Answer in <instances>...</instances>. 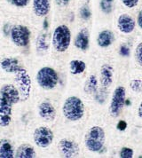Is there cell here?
<instances>
[{
	"label": "cell",
	"mask_w": 142,
	"mask_h": 158,
	"mask_svg": "<svg viewBox=\"0 0 142 158\" xmlns=\"http://www.w3.org/2000/svg\"><path fill=\"white\" fill-rule=\"evenodd\" d=\"M135 19L137 24V34L142 36V6H140L136 11Z\"/></svg>",
	"instance_id": "obj_32"
},
{
	"label": "cell",
	"mask_w": 142,
	"mask_h": 158,
	"mask_svg": "<svg viewBox=\"0 0 142 158\" xmlns=\"http://www.w3.org/2000/svg\"><path fill=\"white\" fill-rule=\"evenodd\" d=\"M94 66L98 74L99 85L107 90H111L119 81L122 69L112 56L94 57Z\"/></svg>",
	"instance_id": "obj_5"
},
{
	"label": "cell",
	"mask_w": 142,
	"mask_h": 158,
	"mask_svg": "<svg viewBox=\"0 0 142 158\" xmlns=\"http://www.w3.org/2000/svg\"><path fill=\"white\" fill-rule=\"evenodd\" d=\"M131 115L134 125L142 126V96L137 99Z\"/></svg>",
	"instance_id": "obj_29"
},
{
	"label": "cell",
	"mask_w": 142,
	"mask_h": 158,
	"mask_svg": "<svg viewBox=\"0 0 142 158\" xmlns=\"http://www.w3.org/2000/svg\"><path fill=\"white\" fill-rule=\"evenodd\" d=\"M122 9L125 11H137L141 5V0H119Z\"/></svg>",
	"instance_id": "obj_30"
},
{
	"label": "cell",
	"mask_w": 142,
	"mask_h": 158,
	"mask_svg": "<svg viewBox=\"0 0 142 158\" xmlns=\"http://www.w3.org/2000/svg\"><path fill=\"white\" fill-rule=\"evenodd\" d=\"M99 86L100 85H99V77L96 71L95 66L93 64L91 70L88 72V74L85 76V77L83 79V81L79 85L80 92L85 101H87V103L91 101L93 95L97 93Z\"/></svg>",
	"instance_id": "obj_16"
},
{
	"label": "cell",
	"mask_w": 142,
	"mask_h": 158,
	"mask_svg": "<svg viewBox=\"0 0 142 158\" xmlns=\"http://www.w3.org/2000/svg\"><path fill=\"white\" fill-rule=\"evenodd\" d=\"M71 0H55L57 6H61V7H66L69 5Z\"/></svg>",
	"instance_id": "obj_35"
},
{
	"label": "cell",
	"mask_w": 142,
	"mask_h": 158,
	"mask_svg": "<svg viewBox=\"0 0 142 158\" xmlns=\"http://www.w3.org/2000/svg\"><path fill=\"white\" fill-rule=\"evenodd\" d=\"M73 35L70 27L65 23L55 27L52 36V45L53 50L59 54L67 53L70 50Z\"/></svg>",
	"instance_id": "obj_12"
},
{
	"label": "cell",
	"mask_w": 142,
	"mask_h": 158,
	"mask_svg": "<svg viewBox=\"0 0 142 158\" xmlns=\"http://www.w3.org/2000/svg\"><path fill=\"white\" fill-rule=\"evenodd\" d=\"M1 68L4 71L7 72V73H14L16 74L17 72L22 69L18 60L14 59V58H6L1 61Z\"/></svg>",
	"instance_id": "obj_26"
},
{
	"label": "cell",
	"mask_w": 142,
	"mask_h": 158,
	"mask_svg": "<svg viewBox=\"0 0 142 158\" xmlns=\"http://www.w3.org/2000/svg\"><path fill=\"white\" fill-rule=\"evenodd\" d=\"M110 91L111 90H107L99 86L97 93L93 95L91 101L88 102L91 113L105 115L109 101Z\"/></svg>",
	"instance_id": "obj_17"
},
{
	"label": "cell",
	"mask_w": 142,
	"mask_h": 158,
	"mask_svg": "<svg viewBox=\"0 0 142 158\" xmlns=\"http://www.w3.org/2000/svg\"><path fill=\"white\" fill-rule=\"evenodd\" d=\"M123 80L127 88L128 94L138 99L142 96V69L130 67L121 74Z\"/></svg>",
	"instance_id": "obj_13"
},
{
	"label": "cell",
	"mask_w": 142,
	"mask_h": 158,
	"mask_svg": "<svg viewBox=\"0 0 142 158\" xmlns=\"http://www.w3.org/2000/svg\"><path fill=\"white\" fill-rule=\"evenodd\" d=\"M15 82L17 85V88L21 94V98H24L25 100L28 99L31 89V79L28 74L27 70L22 69L21 70L16 73Z\"/></svg>",
	"instance_id": "obj_21"
},
{
	"label": "cell",
	"mask_w": 142,
	"mask_h": 158,
	"mask_svg": "<svg viewBox=\"0 0 142 158\" xmlns=\"http://www.w3.org/2000/svg\"><path fill=\"white\" fill-rule=\"evenodd\" d=\"M94 59L92 54H78L71 58L67 62L68 74L73 78L74 82H77L78 86L85 78L88 72L91 70L94 64Z\"/></svg>",
	"instance_id": "obj_9"
},
{
	"label": "cell",
	"mask_w": 142,
	"mask_h": 158,
	"mask_svg": "<svg viewBox=\"0 0 142 158\" xmlns=\"http://www.w3.org/2000/svg\"><path fill=\"white\" fill-rule=\"evenodd\" d=\"M128 91L123 80H119L110 91L105 118L106 123L113 122L124 113V103Z\"/></svg>",
	"instance_id": "obj_7"
},
{
	"label": "cell",
	"mask_w": 142,
	"mask_h": 158,
	"mask_svg": "<svg viewBox=\"0 0 142 158\" xmlns=\"http://www.w3.org/2000/svg\"><path fill=\"white\" fill-rule=\"evenodd\" d=\"M57 142V153L60 157L77 158L84 156L82 145V129L68 127Z\"/></svg>",
	"instance_id": "obj_4"
},
{
	"label": "cell",
	"mask_w": 142,
	"mask_h": 158,
	"mask_svg": "<svg viewBox=\"0 0 142 158\" xmlns=\"http://www.w3.org/2000/svg\"><path fill=\"white\" fill-rule=\"evenodd\" d=\"M37 155L35 148L28 144L21 145L15 152V157L18 158H34Z\"/></svg>",
	"instance_id": "obj_28"
},
{
	"label": "cell",
	"mask_w": 142,
	"mask_h": 158,
	"mask_svg": "<svg viewBox=\"0 0 142 158\" xmlns=\"http://www.w3.org/2000/svg\"><path fill=\"white\" fill-rule=\"evenodd\" d=\"M84 1H85V2H89L90 0H84Z\"/></svg>",
	"instance_id": "obj_36"
},
{
	"label": "cell",
	"mask_w": 142,
	"mask_h": 158,
	"mask_svg": "<svg viewBox=\"0 0 142 158\" xmlns=\"http://www.w3.org/2000/svg\"><path fill=\"white\" fill-rule=\"evenodd\" d=\"M78 17L82 24L92 25L93 23V12L88 4L82 5L78 10Z\"/></svg>",
	"instance_id": "obj_25"
},
{
	"label": "cell",
	"mask_w": 142,
	"mask_h": 158,
	"mask_svg": "<svg viewBox=\"0 0 142 158\" xmlns=\"http://www.w3.org/2000/svg\"><path fill=\"white\" fill-rule=\"evenodd\" d=\"M36 44L39 48L40 51H46L49 49L50 44L47 42V39H46V36L45 35H40L37 38V41H36Z\"/></svg>",
	"instance_id": "obj_33"
},
{
	"label": "cell",
	"mask_w": 142,
	"mask_h": 158,
	"mask_svg": "<svg viewBox=\"0 0 142 158\" xmlns=\"http://www.w3.org/2000/svg\"><path fill=\"white\" fill-rule=\"evenodd\" d=\"M119 36L109 23H93L92 25V47L93 57L111 56Z\"/></svg>",
	"instance_id": "obj_3"
},
{
	"label": "cell",
	"mask_w": 142,
	"mask_h": 158,
	"mask_svg": "<svg viewBox=\"0 0 142 158\" xmlns=\"http://www.w3.org/2000/svg\"><path fill=\"white\" fill-rule=\"evenodd\" d=\"M30 30L24 25H15L11 29V38L15 45L25 47L29 43Z\"/></svg>",
	"instance_id": "obj_20"
},
{
	"label": "cell",
	"mask_w": 142,
	"mask_h": 158,
	"mask_svg": "<svg viewBox=\"0 0 142 158\" xmlns=\"http://www.w3.org/2000/svg\"><path fill=\"white\" fill-rule=\"evenodd\" d=\"M52 0H33V10L36 16L44 17L51 10Z\"/></svg>",
	"instance_id": "obj_24"
},
{
	"label": "cell",
	"mask_w": 142,
	"mask_h": 158,
	"mask_svg": "<svg viewBox=\"0 0 142 158\" xmlns=\"http://www.w3.org/2000/svg\"><path fill=\"white\" fill-rule=\"evenodd\" d=\"M90 108L85 98L78 90V93L68 94L61 105V115L64 123L69 127L83 129L90 116Z\"/></svg>",
	"instance_id": "obj_2"
},
{
	"label": "cell",
	"mask_w": 142,
	"mask_h": 158,
	"mask_svg": "<svg viewBox=\"0 0 142 158\" xmlns=\"http://www.w3.org/2000/svg\"><path fill=\"white\" fill-rule=\"evenodd\" d=\"M132 67L142 69V36L136 35L132 47Z\"/></svg>",
	"instance_id": "obj_23"
},
{
	"label": "cell",
	"mask_w": 142,
	"mask_h": 158,
	"mask_svg": "<svg viewBox=\"0 0 142 158\" xmlns=\"http://www.w3.org/2000/svg\"><path fill=\"white\" fill-rule=\"evenodd\" d=\"M136 101L137 99L134 98L133 96L130 95V94H127V97L125 99V103H124V112L127 113V114H132V111L134 108L135 103H136Z\"/></svg>",
	"instance_id": "obj_31"
},
{
	"label": "cell",
	"mask_w": 142,
	"mask_h": 158,
	"mask_svg": "<svg viewBox=\"0 0 142 158\" xmlns=\"http://www.w3.org/2000/svg\"><path fill=\"white\" fill-rule=\"evenodd\" d=\"M112 26L119 37H133L137 35L135 15L125 10L116 11Z\"/></svg>",
	"instance_id": "obj_10"
},
{
	"label": "cell",
	"mask_w": 142,
	"mask_h": 158,
	"mask_svg": "<svg viewBox=\"0 0 142 158\" xmlns=\"http://www.w3.org/2000/svg\"><path fill=\"white\" fill-rule=\"evenodd\" d=\"M73 48L78 54H91L92 25L81 24L73 36Z\"/></svg>",
	"instance_id": "obj_14"
},
{
	"label": "cell",
	"mask_w": 142,
	"mask_h": 158,
	"mask_svg": "<svg viewBox=\"0 0 142 158\" xmlns=\"http://www.w3.org/2000/svg\"><path fill=\"white\" fill-rule=\"evenodd\" d=\"M55 134L48 126H40L36 128L33 133V139L36 145L40 148H47L53 143Z\"/></svg>",
	"instance_id": "obj_19"
},
{
	"label": "cell",
	"mask_w": 142,
	"mask_h": 158,
	"mask_svg": "<svg viewBox=\"0 0 142 158\" xmlns=\"http://www.w3.org/2000/svg\"><path fill=\"white\" fill-rule=\"evenodd\" d=\"M15 157V151L12 142L3 139L0 140V158H13Z\"/></svg>",
	"instance_id": "obj_27"
},
{
	"label": "cell",
	"mask_w": 142,
	"mask_h": 158,
	"mask_svg": "<svg viewBox=\"0 0 142 158\" xmlns=\"http://www.w3.org/2000/svg\"><path fill=\"white\" fill-rule=\"evenodd\" d=\"M99 21L93 23H109L112 24L116 11V0H99ZM92 23V24H93Z\"/></svg>",
	"instance_id": "obj_18"
},
{
	"label": "cell",
	"mask_w": 142,
	"mask_h": 158,
	"mask_svg": "<svg viewBox=\"0 0 142 158\" xmlns=\"http://www.w3.org/2000/svg\"><path fill=\"white\" fill-rule=\"evenodd\" d=\"M84 156L109 157L111 144L105 115L90 113L82 129Z\"/></svg>",
	"instance_id": "obj_1"
},
{
	"label": "cell",
	"mask_w": 142,
	"mask_h": 158,
	"mask_svg": "<svg viewBox=\"0 0 142 158\" xmlns=\"http://www.w3.org/2000/svg\"><path fill=\"white\" fill-rule=\"evenodd\" d=\"M132 126L133 123L132 115L125 112L113 122L107 123L111 146H118L126 141Z\"/></svg>",
	"instance_id": "obj_8"
},
{
	"label": "cell",
	"mask_w": 142,
	"mask_h": 158,
	"mask_svg": "<svg viewBox=\"0 0 142 158\" xmlns=\"http://www.w3.org/2000/svg\"><path fill=\"white\" fill-rule=\"evenodd\" d=\"M36 82L44 90H54L60 84L61 77L55 69L52 67H43L36 74Z\"/></svg>",
	"instance_id": "obj_15"
},
{
	"label": "cell",
	"mask_w": 142,
	"mask_h": 158,
	"mask_svg": "<svg viewBox=\"0 0 142 158\" xmlns=\"http://www.w3.org/2000/svg\"><path fill=\"white\" fill-rule=\"evenodd\" d=\"M133 37H119L114 49L112 57L118 63L122 69H127L132 67V47Z\"/></svg>",
	"instance_id": "obj_11"
},
{
	"label": "cell",
	"mask_w": 142,
	"mask_h": 158,
	"mask_svg": "<svg viewBox=\"0 0 142 158\" xmlns=\"http://www.w3.org/2000/svg\"><path fill=\"white\" fill-rule=\"evenodd\" d=\"M38 115L40 118L46 123L56 121L58 112L55 106L50 101H43L38 105Z\"/></svg>",
	"instance_id": "obj_22"
},
{
	"label": "cell",
	"mask_w": 142,
	"mask_h": 158,
	"mask_svg": "<svg viewBox=\"0 0 142 158\" xmlns=\"http://www.w3.org/2000/svg\"><path fill=\"white\" fill-rule=\"evenodd\" d=\"M20 101L21 94L14 85L6 84L0 88V127L10 125L14 105Z\"/></svg>",
	"instance_id": "obj_6"
},
{
	"label": "cell",
	"mask_w": 142,
	"mask_h": 158,
	"mask_svg": "<svg viewBox=\"0 0 142 158\" xmlns=\"http://www.w3.org/2000/svg\"><path fill=\"white\" fill-rule=\"evenodd\" d=\"M11 2L17 7H25L29 4L30 0H11Z\"/></svg>",
	"instance_id": "obj_34"
}]
</instances>
